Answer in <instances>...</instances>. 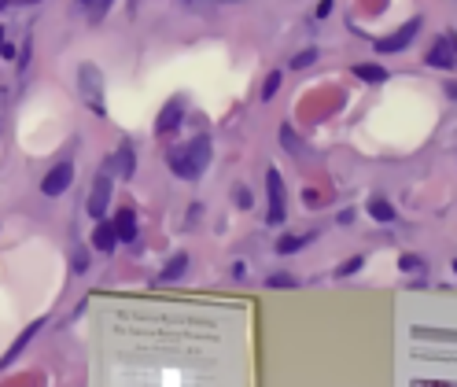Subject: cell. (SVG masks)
I'll list each match as a JSON object with an SVG mask.
<instances>
[{
    "instance_id": "cell-15",
    "label": "cell",
    "mask_w": 457,
    "mask_h": 387,
    "mask_svg": "<svg viewBox=\"0 0 457 387\" xmlns=\"http://www.w3.org/2000/svg\"><path fill=\"white\" fill-rule=\"evenodd\" d=\"M185 270H188V255L177 251V255L166 262V270L159 273V281H163V284H166V281H177V277H185Z\"/></svg>"
},
{
    "instance_id": "cell-10",
    "label": "cell",
    "mask_w": 457,
    "mask_h": 387,
    "mask_svg": "<svg viewBox=\"0 0 457 387\" xmlns=\"http://www.w3.org/2000/svg\"><path fill=\"white\" fill-rule=\"evenodd\" d=\"M114 236H119V244H136V214L130 207H122L114 214Z\"/></svg>"
},
{
    "instance_id": "cell-1",
    "label": "cell",
    "mask_w": 457,
    "mask_h": 387,
    "mask_svg": "<svg viewBox=\"0 0 457 387\" xmlns=\"http://www.w3.org/2000/svg\"><path fill=\"white\" fill-rule=\"evenodd\" d=\"M210 155H214L210 137L199 133V137H192V141L170 148V152H166V166L174 170V177H181V181H199L207 174V166H210Z\"/></svg>"
},
{
    "instance_id": "cell-11",
    "label": "cell",
    "mask_w": 457,
    "mask_h": 387,
    "mask_svg": "<svg viewBox=\"0 0 457 387\" xmlns=\"http://www.w3.org/2000/svg\"><path fill=\"white\" fill-rule=\"evenodd\" d=\"M92 247H97L100 255H111L114 247H119V236H114V225L111 221H97V229H92Z\"/></svg>"
},
{
    "instance_id": "cell-9",
    "label": "cell",
    "mask_w": 457,
    "mask_h": 387,
    "mask_svg": "<svg viewBox=\"0 0 457 387\" xmlns=\"http://www.w3.org/2000/svg\"><path fill=\"white\" fill-rule=\"evenodd\" d=\"M41 328H45V317L30 321V325H26L23 332H19V336H15V343H12V347H8V354H4V358H0V373H4L8 365H15V361H19V354H23V350L30 347V339H34Z\"/></svg>"
},
{
    "instance_id": "cell-24",
    "label": "cell",
    "mask_w": 457,
    "mask_h": 387,
    "mask_svg": "<svg viewBox=\"0 0 457 387\" xmlns=\"http://www.w3.org/2000/svg\"><path fill=\"white\" fill-rule=\"evenodd\" d=\"M232 199H236V207H240V210H247V207H251V192L243 188V185H240V188H232Z\"/></svg>"
},
{
    "instance_id": "cell-8",
    "label": "cell",
    "mask_w": 457,
    "mask_h": 387,
    "mask_svg": "<svg viewBox=\"0 0 457 387\" xmlns=\"http://www.w3.org/2000/svg\"><path fill=\"white\" fill-rule=\"evenodd\" d=\"M70 181H74V166L70 163H56L45 174V181H41V192H45V196H63V192L70 188Z\"/></svg>"
},
{
    "instance_id": "cell-7",
    "label": "cell",
    "mask_w": 457,
    "mask_h": 387,
    "mask_svg": "<svg viewBox=\"0 0 457 387\" xmlns=\"http://www.w3.org/2000/svg\"><path fill=\"white\" fill-rule=\"evenodd\" d=\"M185 107H188L185 96H174V100H170L163 111H159V118H155V133H159V137H170V133H174V129L181 126V118H185Z\"/></svg>"
},
{
    "instance_id": "cell-25",
    "label": "cell",
    "mask_w": 457,
    "mask_h": 387,
    "mask_svg": "<svg viewBox=\"0 0 457 387\" xmlns=\"http://www.w3.org/2000/svg\"><path fill=\"white\" fill-rule=\"evenodd\" d=\"M0 56H4V59H12V56H15L12 45H8V37H4V30H0Z\"/></svg>"
},
{
    "instance_id": "cell-29",
    "label": "cell",
    "mask_w": 457,
    "mask_h": 387,
    "mask_svg": "<svg viewBox=\"0 0 457 387\" xmlns=\"http://www.w3.org/2000/svg\"><path fill=\"white\" fill-rule=\"evenodd\" d=\"M446 89V96H450V100H457V81H450V85H443Z\"/></svg>"
},
{
    "instance_id": "cell-33",
    "label": "cell",
    "mask_w": 457,
    "mask_h": 387,
    "mask_svg": "<svg viewBox=\"0 0 457 387\" xmlns=\"http://www.w3.org/2000/svg\"><path fill=\"white\" fill-rule=\"evenodd\" d=\"M185 4H199V0H185Z\"/></svg>"
},
{
    "instance_id": "cell-19",
    "label": "cell",
    "mask_w": 457,
    "mask_h": 387,
    "mask_svg": "<svg viewBox=\"0 0 457 387\" xmlns=\"http://www.w3.org/2000/svg\"><path fill=\"white\" fill-rule=\"evenodd\" d=\"M398 270H402V273H420V270H424V258L413 255V251L398 255Z\"/></svg>"
},
{
    "instance_id": "cell-26",
    "label": "cell",
    "mask_w": 457,
    "mask_h": 387,
    "mask_svg": "<svg viewBox=\"0 0 457 387\" xmlns=\"http://www.w3.org/2000/svg\"><path fill=\"white\" fill-rule=\"evenodd\" d=\"M332 15V0H321V4H317V19H328Z\"/></svg>"
},
{
    "instance_id": "cell-2",
    "label": "cell",
    "mask_w": 457,
    "mask_h": 387,
    "mask_svg": "<svg viewBox=\"0 0 457 387\" xmlns=\"http://www.w3.org/2000/svg\"><path fill=\"white\" fill-rule=\"evenodd\" d=\"M265 196H270L265 221H270V225H284V218H288V196H284V177H281L277 166L265 170Z\"/></svg>"
},
{
    "instance_id": "cell-22",
    "label": "cell",
    "mask_w": 457,
    "mask_h": 387,
    "mask_svg": "<svg viewBox=\"0 0 457 387\" xmlns=\"http://www.w3.org/2000/svg\"><path fill=\"white\" fill-rule=\"evenodd\" d=\"M265 284H270V288H299V277H292V273H270V277H265Z\"/></svg>"
},
{
    "instance_id": "cell-32",
    "label": "cell",
    "mask_w": 457,
    "mask_h": 387,
    "mask_svg": "<svg viewBox=\"0 0 457 387\" xmlns=\"http://www.w3.org/2000/svg\"><path fill=\"white\" fill-rule=\"evenodd\" d=\"M78 4H85V8H89V4H92V0H78Z\"/></svg>"
},
{
    "instance_id": "cell-30",
    "label": "cell",
    "mask_w": 457,
    "mask_h": 387,
    "mask_svg": "<svg viewBox=\"0 0 457 387\" xmlns=\"http://www.w3.org/2000/svg\"><path fill=\"white\" fill-rule=\"evenodd\" d=\"M0 4H37V0H0Z\"/></svg>"
},
{
    "instance_id": "cell-14",
    "label": "cell",
    "mask_w": 457,
    "mask_h": 387,
    "mask_svg": "<svg viewBox=\"0 0 457 387\" xmlns=\"http://www.w3.org/2000/svg\"><path fill=\"white\" fill-rule=\"evenodd\" d=\"M114 166H119L122 177H133V174H136V155H133V144H130V141L119 148V155H114Z\"/></svg>"
},
{
    "instance_id": "cell-31",
    "label": "cell",
    "mask_w": 457,
    "mask_h": 387,
    "mask_svg": "<svg viewBox=\"0 0 457 387\" xmlns=\"http://www.w3.org/2000/svg\"><path fill=\"white\" fill-rule=\"evenodd\" d=\"M450 266H454V277H457V258H454V262H450Z\"/></svg>"
},
{
    "instance_id": "cell-20",
    "label": "cell",
    "mask_w": 457,
    "mask_h": 387,
    "mask_svg": "<svg viewBox=\"0 0 457 387\" xmlns=\"http://www.w3.org/2000/svg\"><path fill=\"white\" fill-rule=\"evenodd\" d=\"M281 144L288 148L292 155H299V152H303V141L295 137V129H292V126H281Z\"/></svg>"
},
{
    "instance_id": "cell-21",
    "label": "cell",
    "mask_w": 457,
    "mask_h": 387,
    "mask_svg": "<svg viewBox=\"0 0 457 387\" xmlns=\"http://www.w3.org/2000/svg\"><path fill=\"white\" fill-rule=\"evenodd\" d=\"M70 270L74 273H89V251H85V247H74V255H70Z\"/></svg>"
},
{
    "instance_id": "cell-4",
    "label": "cell",
    "mask_w": 457,
    "mask_h": 387,
    "mask_svg": "<svg viewBox=\"0 0 457 387\" xmlns=\"http://www.w3.org/2000/svg\"><path fill=\"white\" fill-rule=\"evenodd\" d=\"M420 26H424V19L420 15H413V19H406V23H402L395 34H387V37H376V52L380 56H391V52H402V48H409L413 45V37L420 34Z\"/></svg>"
},
{
    "instance_id": "cell-3",
    "label": "cell",
    "mask_w": 457,
    "mask_h": 387,
    "mask_svg": "<svg viewBox=\"0 0 457 387\" xmlns=\"http://www.w3.org/2000/svg\"><path fill=\"white\" fill-rule=\"evenodd\" d=\"M424 63L435 70H454L457 67V34L454 30H446V34H439L431 41V48L424 52Z\"/></svg>"
},
{
    "instance_id": "cell-12",
    "label": "cell",
    "mask_w": 457,
    "mask_h": 387,
    "mask_svg": "<svg viewBox=\"0 0 457 387\" xmlns=\"http://www.w3.org/2000/svg\"><path fill=\"white\" fill-rule=\"evenodd\" d=\"M350 70H354V78H361L365 85H384V81L391 78L384 63H354Z\"/></svg>"
},
{
    "instance_id": "cell-13",
    "label": "cell",
    "mask_w": 457,
    "mask_h": 387,
    "mask_svg": "<svg viewBox=\"0 0 457 387\" xmlns=\"http://www.w3.org/2000/svg\"><path fill=\"white\" fill-rule=\"evenodd\" d=\"M317 240V232H295V236H281L277 240V255H295V251H303L306 244H314Z\"/></svg>"
},
{
    "instance_id": "cell-23",
    "label": "cell",
    "mask_w": 457,
    "mask_h": 387,
    "mask_svg": "<svg viewBox=\"0 0 457 387\" xmlns=\"http://www.w3.org/2000/svg\"><path fill=\"white\" fill-rule=\"evenodd\" d=\"M310 63H317V48H303L299 56L292 59V70H306Z\"/></svg>"
},
{
    "instance_id": "cell-18",
    "label": "cell",
    "mask_w": 457,
    "mask_h": 387,
    "mask_svg": "<svg viewBox=\"0 0 457 387\" xmlns=\"http://www.w3.org/2000/svg\"><path fill=\"white\" fill-rule=\"evenodd\" d=\"M361 266H365V255H350L347 262H339V266H336V281H343V277H354Z\"/></svg>"
},
{
    "instance_id": "cell-27",
    "label": "cell",
    "mask_w": 457,
    "mask_h": 387,
    "mask_svg": "<svg viewBox=\"0 0 457 387\" xmlns=\"http://www.w3.org/2000/svg\"><path fill=\"white\" fill-rule=\"evenodd\" d=\"M336 221H339V225H350V221H354V210H339Z\"/></svg>"
},
{
    "instance_id": "cell-17",
    "label": "cell",
    "mask_w": 457,
    "mask_h": 387,
    "mask_svg": "<svg viewBox=\"0 0 457 387\" xmlns=\"http://www.w3.org/2000/svg\"><path fill=\"white\" fill-rule=\"evenodd\" d=\"M281 81H284V70H270V74H265V81H262V100L265 103L281 92Z\"/></svg>"
},
{
    "instance_id": "cell-28",
    "label": "cell",
    "mask_w": 457,
    "mask_h": 387,
    "mask_svg": "<svg viewBox=\"0 0 457 387\" xmlns=\"http://www.w3.org/2000/svg\"><path fill=\"white\" fill-rule=\"evenodd\" d=\"M232 277H236V281H240V277H247V266L236 262V266H232Z\"/></svg>"
},
{
    "instance_id": "cell-6",
    "label": "cell",
    "mask_w": 457,
    "mask_h": 387,
    "mask_svg": "<svg viewBox=\"0 0 457 387\" xmlns=\"http://www.w3.org/2000/svg\"><path fill=\"white\" fill-rule=\"evenodd\" d=\"M108 203H111V166L100 170L97 181H92V188H89V214L100 221L103 214H108Z\"/></svg>"
},
{
    "instance_id": "cell-16",
    "label": "cell",
    "mask_w": 457,
    "mask_h": 387,
    "mask_svg": "<svg viewBox=\"0 0 457 387\" xmlns=\"http://www.w3.org/2000/svg\"><path fill=\"white\" fill-rule=\"evenodd\" d=\"M369 214H373L376 221H384V225L395 221V207H391L384 196H373V199H369Z\"/></svg>"
},
{
    "instance_id": "cell-5",
    "label": "cell",
    "mask_w": 457,
    "mask_h": 387,
    "mask_svg": "<svg viewBox=\"0 0 457 387\" xmlns=\"http://www.w3.org/2000/svg\"><path fill=\"white\" fill-rule=\"evenodd\" d=\"M78 89H81V100L92 107L97 115H103V74L92 67V63H85L78 70Z\"/></svg>"
}]
</instances>
